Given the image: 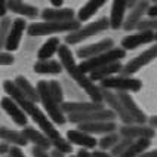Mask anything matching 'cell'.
<instances>
[{
    "instance_id": "1",
    "label": "cell",
    "mask_w": 157,
    "mask_h": 157,
    "mask_svg": "<svg viewBox=\"0 0 157 157\" xmlns=\"http://www.w3.org/2000/svg\"><path fill=\"white\" fill-rule=\"evenodd\" d=\"M3 89H5V92L8 94L9 98H10L12 101H15V102L21 107V110L25 114H28V116L34 120L36 124L40 128V131L43 132L49 140L52 141V140H56V138L61 136L58 129H56V128L53 126V123L51 122V119H49L34 102H31L30 99H27L25 96H24V94L15 86V83H13L12 80H6V82L3 83Z\"/></svg>"
},
{
    "instance_id": "2",
    "label": "cell",
    "mask_w": 157,
    "mask_h": 157,
    "mask_svg": "<svg viewBox=\"0 0 157 157\" xmlns=\"http://www.w3.org/2000/svg\"><path fill=\"white\" fill-rule=\"evenodd\" d=\"M58 58L61 62L62 68L68 73V76L73 78V82H76L78 86L85 90L90 101L96 102V104H102V94H101V87L96 86L94 82H90V78L87 74L82 73L78 70V64L76 62L71 49L67 44H61L58 49Z\"/></svg>"
},
{
    "instance_id": "3",
    "label": "cell",
    "mask_w": 157,
    "mask_h": 157,
    "mask_svg": "<svg viewBox=\"0 0 157 157\" xmlns=\"http://www.w3.org/2000/svg\"><path fill=\"white\" fill-rule=\"evenodd\" d=\"M126 56V51H123L122 48H116L114 46L113 49L107 51V52L98 55L95 58H90V59H85L78 64V70L85 74H90L92 71L99 70L102 67H107L110 64H114V62H120L122 58Z\"/></svg>"
},
{
    "instance_id": "4",
    "label": "cell",
    "mask_w": 157,
    "mask_h": 157,
    "mask_svg": "<svg viewBox=\"0 0 157 157\" xmlns=\"http://www.w3.org/2000/svg\"><path fill=\"white\" fill-rule=\"evenodd\" d=\"M80 22L77 19H73L68 22H33L27 28V33L36 37V36H48V34H58V33H74L80 28Z\"/></svg>"
},
{
    "instance_id": "5",
    "label": "cell",
    "mask_w": 157,
    "mask_h": 157,
    "mask_svg": "<svg viewBox=\"0 0 157 157\" xmlns=\"http://www.w3.org/2000/svg\"><path fill=\"white\" fill-rule=\"evenodd\" d=\"M37 90V95H39V101L43 104L44 110L48 113V117L51 119V122L56 123V124H64L67 122L65 119V114L62 113L61 105H58L55 102V99L52 98L51 92H49V86H48V82L46 80H40L36 86Z\"/></svg>"
},
{
    "instance_id": "6",
    "label": "cell",
    "mask_w": 157,
    "mask_h": 157,
    "mask_svg": "<svg viewBox=\"0 0 157 157\" xmlns=\"http://www.w3.org/2000/svg\"><path fill=\"white\" fill-rule=\"evenodd\" d=\"M110 28V22H108V18L107 17H102L99 19H96L94 22L87 24L85 27H80L77 31L74 33H70V34L65 36V44L67 46H73V44H77V43H82L83 40H86L89 37L92 36H96L99 33H102L105 30Z\"/></svg>"
},
{
    "instance_id": "7",
    "label": "cell",
    "mask_w": 157,
    "mask_h": 157,
    "mask_svg": "<svg viewBox=\"0 0 157 157\" xmlns=\"http://www.w3.org/2000/svg\"><path fill=\"white\" fill-rule=\"evenodd\" d=\"M99 87L111 90V92L113 90H119V92H124V94H128V92H140L142 89V82L140 78L117 74L114 77L105 78L104 82H101Z\"/></svg>"
},
{
    "instance_id": "8",
    "label": "cell",
    "mask_w": 157,
    "mask_h": 157,
    "mask_svg": "<svg viewBox=\"0 0 157 157\" xmlns=\"http://www.w3.org/2000/svg\"><path fill=\"white\" fill-rule=\"evenodd\" d=\"M157 58V43H154L153 46H150L147 51L141 52L138 56L132 58L128 64L123 65L120 74L122 76H128V77H132V74H135L136 71H140L142 67H145L147 64H150L151 61H154Z\"/></svg>"
},
{
    "instance_id": "9",
    "label": "cell",
    "mask_w": 157,
    "mask_h": 157,
    "mask_svg": "<svg viewBox=\"0 0 157 157\" xmlns=\"http://www.w3.org/2000/svg\"><path fill=\"white\" fill-rule=\"evenodd\" d=\"M119 135L120 138H126L131 141H138V140H153L156 136V131L147 126V124H123L119 128Z\"/></svg>"
},
{
    "instance_id": "10",
    "label": "cell",
    "mask_w": 157,
    "mask_h": 157,
    "mask_svg": "<svg viewBox=\"0 0 157 157\" xmlns=\"http://www.w3.org/2000/svg\"><path fill=\"white\" fill-rule=\"evenodd\" d=\"M67 117L74 124H85V123H96V122H114L117 119L116 114L111 110H108V108H101V110L85 114H71V116H67Z\"/></svg>"
},
{
    "instance_id": "11",
    "label": "cell",
    "mask_w": 157,
    "mask_h": 157,
    "mask_svg": "<svg viewBox=\"0 0 157 157\" xmlns=\"http://www.w3.org/2000/svg\"><path fill=\"white\" fill-rule=\"evenodd\" d=\"M101 94H102V104H105L108 107V110H111L116 117H119L123 122V124H133V119L128 114V111L124 110L123 104L120 102L117 94H113L111 90H107V89H101Z\"/></svg>"
},
{
    "instance_id": "12",
    "label": "cell",
    "mask_w": 157,
    "mask_h": 157,
    "mask_svg": "<svg viewBox=\"0 0 157 157\" xmlns=\"http://www.w3.org/2000/svg\"><path fill=\"white\" fill-rule=\"evenodd\" d=\"M113 48H114V40L110 39V37H107V39H102V40L96 42V43L86 44V46L78 48L76 55H77L82 61H85V59L95 58V56L107 52V51H110V49H113Z\"/></svg>"
},
{
    "instance_id": "13",
    "label": "cell",
    "mask_w": 157,
    "mask_h": 157,
    "mask_svg": "<svg viewBox=\"0 0 157 157\" xmlns=\"http://www.w3.org/2000/svg\"><path fill=\"white\" fill-rule=\"evenodd\" d=\"M25 30H27V24H25V19L24 18H15L12 21L10 28H9L8 39H6V44H5L6 52L10 53V52H13V51H17Z\"/></svg>"
},
{
    "instance_id": "14",
    "label": "cell",
    "mask_w": 157,
    "mask_h": 157,
    "mask_svg": "<svg viewBox=\"0 0 157 157\" xmlns=\"http://www.w3.org/2000/svg\"><path fill=\"white\" fill-rule=\"evenodd\" d=\"M150 5H151V3H150V2H145V0H144V2H138L136 6L129 10V15L124 18V22H123V27H122L123 30H124V31H133V30H136L138 24L144 19L142 17L147 13Z\"/></svg>"
},
{
    "instance_id": "15",
    "label": "cell",
    "mask_w": 157,
    "mask_h": 157,
    "mask_svg": "<svg viewBox=\"0 0 157 157\" xmlns=\"http://www.w3.org/2000/svg\"><path fill=\"white\" fill-rule=\"evenodd\" d=\"M117 96H119L120 102H122L123 107H124V110L128 111V114H129L132 119H133V122L136 123V124H145V123H147V120H148V119H147L145 113H144L140 107L136 105V102L133 101V98H132L129 94L119 92V94H117Z\"/></svg>"
},
{
    "instance_id": "16",
    "label": "cell",
    "mask_w": 157,
    "mask_h": 157,
    "mask_svg": "<svg viewBox=\"0 0 157 157\" xmlns=\"http://www.w3.org/2000/svg\"><path fill=\"white\" fill-rule=\"evenodd\" d=\"M101 108H105L104 104H96V102H92V101H73V102H64L61 105L62 113L65 116L85 114V113L101 110Z\"/></svg>"
},
{
    "instance_id": "17",
    "label": "cell",
    "mask_w": 157,
    "mask_h": 157,
    "mask_svg": "<svg viewBox=\"0 0 157 157\" xmlns=\"http://www.w3.org/2000/svg\"><path fill=\"white\" fill-rule=\"evenodd\" d=\"M153 42H154V33L136 31V33H132V34H128L126 37H123L120 48L123 51H133L142 44H150Z\"/></svg>"
},
{
    "instance_id": "18",
    "label": "cell",
    "mask_w": 157,
    "mask_h": 157,
    "mask_svg": "<svg viewBox=\"0 0 157 157\" xmlns=\"http://www.w3.org/2000/svg\"><path fill=\"white\" fill-rule=\"evenodd\" d=\"M67 141L71 145H78L83 150H92L98 147V140L92 135H87L85 132L78 131V129H71L67 132Z\"/></svg>"
},
{
    "instance_id": "19",
    "label": "cell",
    "mask_w": 157,
    "mask_h": 157,
    "mask_svg": "<svg viewBox=\"0 0 157 157\" xmlns=\"http://www.w3.org/2000/svg\"><path fill=\"white\" fill-rule=\"evenodd\" d=\"M0 107L6 111L9 117L13 120V123H17L18 126H25L27 124V116L25 113L21 110V107L15 102V101H12L9 96H5V98H2V101H0Z\"/></svg>"
},
{
    "instance_id": "20",
    "label": "cell",
    "mask_w": 157,
    "mask_h": 157,
    "mask_svg": "<svg viewBox=\"0 0 157 157\" xmlns=\"http://www.w3.org/2000/svg\"><path fill=\"white\" fill-rule=\"evenodd\" d=\"M78 131L85 132L87 135H108V133H113L117 132V124L116 122H96V123H85V124H78L77 128Z\"/></svg>"
},
{
    "instance_id": "21",
    "label": "cell",
    "mask_w": 157,
    "mask_h": 157,
    "mask_svg": "<svg viewBox=\"0 0 157 157\" xmlns=\"http://www.w3.org/2000/svg\"><path fill=\"white\" fill-rule=\"evenodd\" d=\"M42 18L44 22H68L74 19V10L70 8H46L42 12Z\"/></svg>"
},
{
    "instance_id": "22",
    "label": "cell",
    "mask_w": 157,
    "mask_h": 157,
    "mask_svg": "<svg viewBox=\"0 0 157 157\" xmlns=\"http://www.w3.org/2000/svg\"><path fill=\"white\" fill-rule=\"evenodd\" d=\"M22 135L25 136V140L28 141V142H33L34 147H37V148H42V150H46V151H48V150L52 147L51 140H49L42 131H39V129L28 128V126H27L25 129H22Z\"/></svg>"
},
{
    "instance_id": "23",
    "label": "cell",
    "mask_w": 157,
    "mask_h": 157,
    "mask_svg": "<svg viewBox=\"0 0 157 157\" xmlns=\"http://www.w3.org/2000/svg\"><path fill=\"white\" fill-rule=\"evenodd\" d=\"M126 2H119L116 0L111 3V12H110V18H108V22H110V28L113 30H119L123 27L124 22V13H126Z\"/></svg>"
},
{
    "instance_id": "24",
    "label": "cell",
    "mask_w": 157,
    "mask_h": 157,
    "mask_svg": "<svg viewBox=\"0 0 157 157\" xmlns=\"http://www.w3.org/2000/svg\"><path fill=\"white\" fill-rule=\"evenodd\" d=\"M0 140L6 145L10 144V147H25L28 144V141L22 135V132L13 131V129H9V128H5V126L0 128Z\"/></svg>"
},
{
    "instance_id": "25",
    "label": "cell",
    "mask_w": 157,
    "mask_h": 157,
    "mask_svg": "<svg viewBox=\"0 0 157 157\" xmlns=\"http://www.w3.org/2000/svg\"><path fill=\"white\" fill-rule=\"evenodd\" d=\"M123 68V64L122 62H114V64H110L107 67H102L99 70H95L92 71L89 74V78L90 82H104L105 78H110V77H114L116 74H119Z\"/></svg>"
},
{
    "instance_id": "26",
    "label": "cell",
    "mask_w": 157,
    "mask_h": 157,
    "mask_svg": "<svg viewBox=\"0 0 157 157\" xmlns=\"http://www.w3.org/2000/svg\"><path fill=\"white\" fill-rule=\"evenodd\" d=\"M8 5V10H12L13 13L21 15L22 18H36L37 17V9L28 3L19 2V0H10L6 2Z\"/></svg>"
},
{
    "instance_id": "27",
    "label": "cell",
    "mask_w": 157,
    "mask_h": 157,
    "mask_svg": "<svg viewBox=\"0 0 157 157\" xmlns=\"http://www.w3.org/2000/svg\"><path fill=\"white\" fill-rule=\"evenodd\" d=\"M59 46H61V42H59L58 37H49V39L40 46V49H39V52H37L39 61H48L49 58H52L55 53H58Z\"/></svg>"
},
{
    "instance_id": "28",
    "label": "cell",
    "mask_w": 157,
    "mask_h": 157,
    "mask_svg": "<svg viewBox=\"0 0 157 157\" xmlns=\"http://www.w3.org/2000/svg\"><path fill=\"white\" fill-rule=\"evenodd\" d=\"M105 5V2H99V0H92V2H86L77 12V21L78 22H86L87 19L95 15L99 9Z\"/></svg>"
},
{
    "instance_id": "29",
    "label": "cell",
    "mask_w": 157,
    "mask_h": 157,
    "mask_svg": "<svg viewBox=\"0 0 157 157\" xmlns=\"http://www.w3.org/2000/svg\"><path fill=\"white\" fill-rule=\"evenodd\" d=\"M13 83H15V86L24 94L27 99H30L31 102H34L37 104L39 102V95H37V90H36V87L27 80L24 76H18L15 80H13Z\"/></svg>"
},
{
    "instance_id": "30",
    "label": "cell",
    "mask_w": 157,
    "mask_h": 157,
    "mask_svg": "<svg viewBox=\"0 0 157 157\" xmlns=\"http://www.w3.org/2000/svg\"><path fill=\"white\" fill-rule=\"evenodd\" d=\"M34 71L39 74H59L62 68L61 62L55 59H48V61H37L34 64Z\"/></svg>"
},
{
    "instance_id": "31",
    "label": "cell",
    "mask_w": 157,
    "mask_h": 157,
    "mask_svg": "<svg viewBox=\"0 0 157 157\" xmlns=\"http://www.w3.org/2000/svg\"><path fill=\"white\" fill-rule=\"evenodd\" d=\"M151 145V140H138L133 141L131 147L126 150L120 157H140L142 153H145Z\"/></svg>"
},
{
    "instance_id": "32",
    "label": "cell",
    "mask_w": 157,
    "mask_h": 157,
    "mask_svg": "<svg viewBox=\"0 0 157 157\" xmlns=\"http://www.w3.org/2000/svg\"><path fill=\"white\" fill-rule=\"evenodd\" d=\"M122 140L119 132H113V133H108V135H104L101 140H98V147L101 151H111L113 147Z\"/></svg>"
},
{
    "instance_id": "33",
    "label": "cell",
    "mask_w": 157,
    "mask_h": 157,
    "mask_svg": "<svg viewBox=\"0 0 157 157\" xmlns=\"http://www.w3.org/2000/svg\"><path fill=\"white\" fill-rule=\"evenodd\" d=\"M48 86H49V92L52 98L55 99V102L58 105H62L65 101H64V89H62L61 83L58 80H49L48 82Z\"/></svg>"
},
{
    "instance_id": "34",
    "label": "cell",
    "mask_w": 157,
    "mask_h": 157,
    "mask_svg": "<svg viewBox=\"0 0 157 157\" xmlns=\"http://www.w3.org/2000/svg\"><path fill=\"white\" fill-rule=\"evenodd\" d=\"M10 24H12V19L8 17L0 19V52H2V49L5 48V44H6V39H8Z\"/></svg>"
},
{
    "instance_id": "35",
    "label": "cell",
    "mask_w": 157,
    "mask_h": 157,
    "mask_svg": "<svg viewBox=\"0 0 157 157\" xmlns=\"http://www.w3.org/2000/svg\"><path fill=\"white\" fill-rule=\"evenodd\" d=\"M138 31L142 33H156L157 31V19L154 18H147V19H142L138 27H136Z\"/></svg>"
},
{
    "instance_id": "36",
    "label": "cell",
    "mask_w": 157,
    "mask_h": 157,
    "mask_svg": "<svg viewBox=\"0 0 157 157\" xmlns=\"http://www.w3.org/2000/svg\"><path fill=\"white\" fill-rule=\"evenodd\" d=\"M133 142V141H131V140H126V138H122V140L119 141L116 145L113 147V150L110 151V154L113 157H120L126 151V150L131 147V144Z\"/></svg>"
},
{
    "instance_id": "37",
    "label": "cell",
    "mask_w": 157,
    "mask_h": 157,
    "mask_svg": "<svg viewBox=\"0 0 157 157\" xmlns=\"http://www.w3.org/2000/svg\"><path fill=\"white\" fill-rule=\"evenodd\" d=\"M51 142H52L53 150L59 151V153H62V154H65V153H71V144L67 140H64L62 136H59V138H56V140L51 141Z\"/></svg>"
},
{
    "instance_id": "38",
    "label": "cell",
    "mask_w": 157,
    "mask_h": 157,
    "mask_svg": "<svg viewBox=\"0 0 157 157\" xmlns=\"http://www.w3.org/2000/svg\"><path fill=\"white\" fill-rule=\"evenodd\" d=\"M13 64V56L12 53L0 52V65H12Z\"/></svg>"
},
{
    "instance_id": "39",
    "label": "cell",
    "mask_w": 157,
    "mask_h": 157,
    "mask_svg": "<svg viewBox=\"0 0 157 157\" xmlns=\"http://www.w3.org/2000/svg\"><path fill=\"white\" fill-rule=\"evenodd\" d=\"M8 154H9V157H25L24 153H22V150L19 148V147H9Z\"/></svg>"
},
{
    "instance_id": "40",
    "label": "cell",
    "mask_w": 157,
    "mask_h": 157,
    "mask_svg": "<svg viewBox=\"0 0 157 157\" xmlns=\"http://www.w3.org/2000/svg\"><path fill=\"white\" fill-rule=\"evenodd\" d=\"M31 153H33V157H51V154H49L46 150L37 148V147H33Z\"/></svg>"
},
{
    "instance_id": "41",
    "label": "cell",
    "mask_w": 157,
    "mask_h": 157,
    "mask_svg": "<svg viewBox=\"0 0 157 157\" xmlns=\"http://www.w3.org/2000/svg\"><path fill=\"white\" fill-rule=\"evenodd\" d=\"M147 15H148V18H154V19H157V3L150 5L148 10H147Z\"/></svg>"
},
{
    "instance_id": "42",
    "label": "cell",
    "mask_w": 157,
    "mask_h": 157,
    "mask_svg": "<svg viewBox=\"0 0 157 157\" xmlns=\"http://www.w3.org/2000/svg\"><path fill=\"white\" fill-rule=\"evenodd\" d=\"M92 157H113L110 153H107V151H101V150H95L94 153H92Z\"/></svg>"
},
{
    "instance_id": "43",
    "label": "cell",
    "mask_w": 157,
    "mask_h": 157,
    "mask_svg": "<svg viewBox=\"0 0 157 157\" xmlns=\"http://www.w3.org/2000/svg\"><path fill=\"white\" fill-rule=\"evenodd\" d=\"M8 13V5L6 2H0V18H5Z\"/></svg>"
},
{
    "instance_id": "44",
    "label": "cell",
    "mask_w": 157,
    "mask_h": 157,
    "mask_svg": "<svg viewBox=\"0 0 157 157\" xmlns=\"http://www.w3.org/2000/svg\"><path fill=\"white\" fill-rule=\"evenodd\" d=\"M77 157H92V153H89L87 150H83V148H80L77 151V154H76Z\"/></svg>"
},
{
    "instance_id": "45",
    "label": "cell",
    "mask_w": 157,
    "mask_h": 157,
    "mask_svg": "<svg viewBox=\"0 0 157 157\" xmlns=\"http://www.w3.org/2000/svg\"><path fill=\"white\" fill-rule=\"evenodd\" d=\"M140 157H157V150H151V151H145L142 153Z\"/></svg>"
},
{
    "instance_id": "46",
    "label": "cell",
    "mask_w": 157,
    "mask_h": 157,
    "mask_svg": "<svg viewBox=\"0 0 157 157\" xmlns=\"http://www.w3.org/2000/svg\"><path fill=\"white\" fill-rule=\"evenodd\" d=\"M62 5H64V2H62V0H59V2H58V0H52V2H51V6L55 8V9H61Z\"/></svg>"
},
{
    "instance_id": "47",
    "label": "cell",
    "mask_w": 157,
    "mask_h": 157,
    "mask_svg": "<svg viewBox=\"0 0 157 157\" xmlns=\"http://www.w3.org/2000/svg\"><path fill=\"white\" fill-rule=\"evenodd\" d=\"M148 126H151L153 129H157V116H153V117H150V120H148Z\"/></svg>"
},
{
    "instance_id": "48",
    "label": "cell",
    "mask_w": 157,
    "mask_h": 157,
    "mask_svg": "<svg viewBox=\"0 0 157 157\" xmlns=\"http://www.w3.org/2000/svg\"><path fill=\"white\" fill-rule=\"evenodd\" d=\"M8 150H9V145H6V144L2 142V144H0V156H2V154H6Z\"/></svg>"
},
{
    "instance_id": "49",
    "label": "cell",
    "mask_w": 157,
    "mask_h": 157,
    "mask_svg": "<svg viewBox=\"0 0 157 157\" xmlns=\"http://www.w3.org/2000/svg\"><path fill=\"white\" fill-rule=\"evenodd\" d=\"M51 157H65V154H62V153H59V151L53 150L52 153H51Z\"/></svg>"
},
{
    "instance_id": "50",
    "label": "cell",
    "mask_w": 157,
    "mask_h": 157,
    "mask_svg": "<svg viewBox=\"0 0 157 157\" xmlns=\"http://www.w3.org/2000/svg\"><path fill=\"white\" fill-rule=\"evenodd\" d=\"M154 43H157V31L154 33Z\"/></svg>"
},
{
    "instance_id": "51",
    "label": "cell",
    "mask_w": 157,
    "mask_h": 157,
    "mask_svg": "<svg viewBox=\"0 0 157 157\" xmlns=\"http://www.w3.org/2000/svg\"><path fill=\"white\" fill-rule=\"evenodd\" d=\"M70 157H77V156H70Z\"/></svg>"
}]
</instances>
